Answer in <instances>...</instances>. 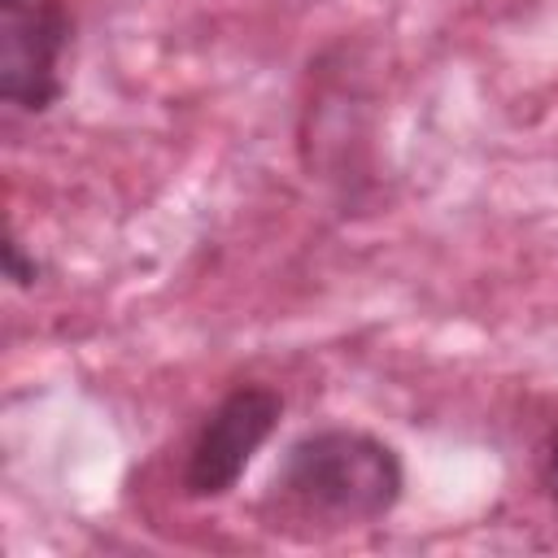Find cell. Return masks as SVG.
<instances>
[{"label":"cell","mask_w":558,"mask_h":558,"mask_svg":"<svg viewBox=\"0 0 558 558\" xmlns=\"http://www.w3.org/2000/svg\"><path fill=\"white\" fill-rule=\"evenodd\" d=\"M283 405H288L283 392L270 384H257V379L231 384L209 405V414L201 418V427L187 440L183 471H179L183 497H192V501L227 497L244 480L257 449L279 432Z\"/></svg>","instance_id":"cell-2"},{"label":"cell","mask_w":558,"mask_h":558,"mask_svg":"<svg viewBox=\"0 0 558 558\" xmlns=\"http://www.w3.org/2000/svg\"><path fill=\"white\" fill-rule=\"evenodd\" d=\"M536 475H541V488L558 514V423L549 427V436L541 440V458H536Z\"/></svg>","instance_id":"cell-5"},{"label":"cell","mask_w":558,"mask_h":558,"mask_svg":"<svg viewBox=\"0 0 558 558\" xmlns=\"http://www.w3.org/2000/svg\"><path fill=\"white\" fill-rule=\"evenodd\" d=\"M0 266H4L9 288H17V292H31V288L48 275V262H44L35 248H26V240L17 235V227H13V222H9L4 244H0Z\"/></svg>","instance_id":"cell-4"},{"label":"cell","mask_w":558,"mask_h":558,"mask_svg":"<svg viewBox=\"0 0 558 558\" xmlns=\"http://www.w3.org/2000/svg\"><path fill=\"white\" fill-rule=\"evenodd\" d=\"M70 44L65 0H0V105L9 118H44L65 96Z\"/></svg>","instance_id":"cell-3"},{"label":"cell","mask_w":558,"mask_h":558,"mask_svg":"<svg viewBox=\"0 0 558 558\" xmlns=\"http://www.w3.org/2000/svg\"><path fill=\"white\" fill-rule=\"evenodd\" d=\"M405 497V462L392 440L366 427H310L301 432L270 484L266 501L318 527H371Z\"/></svg>","instance_id":"cell-1"}]
</instances>
